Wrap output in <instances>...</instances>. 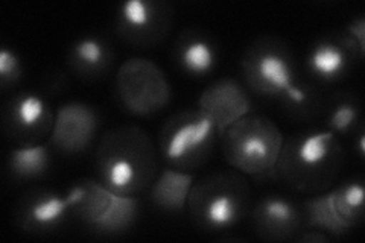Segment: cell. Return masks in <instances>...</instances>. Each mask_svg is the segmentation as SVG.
<instances>
[{"mask_svg": "<svg viewBox=\"0 0 365 243\" xmlns=\"http://www.w3.org/2000/svg\"><path fill=\"white\" fill-rule=\"evenodd\" d=\"M195 184L192 172L174 167L160 170L150 186V200L154 207L169 214H177L187 208L190 190Z\"/></svg>", "mask_w": 365, "mask_h": 243, "instance_id": "16", "label": "cell"}, {"mask_svg": "<svg viewBox=\"0 0 365 243\" xmlns=\"http://www.w3.org/2000/svg\"><path fill=\"white\" fill-rule=\"evenodd\" d=\"M353 46L346 38L344 43L334 40H319L307 55V68L323 83H334L344 76L350 63Z\"/></svg>", "mask_w": 365, "mask_h": 243, "instance_id": "17", "label": "cell"}, {"mask_svg": "<svg viewBox=\"0 0 365 243\" xmlns=\"http://www.w3.org/2000/svg\"><path fill=\"white\" fill-rule=\"evenodd\" d=\"M175 60L182 72L190 76H209L218 66V51L213 41L192 32L189 36H181L175 46Z\"/></svg>", "mask_w": 365, "mask_h": 243, "instance_id": "18", "label": "cell"}, {"mask_svg": "<svg viewBox=\"0 0 365 243\" xmlns=\"http://www.w3.org/2000/svg\"><path fill=\"white\" fill-rule=\"evenodd\" d=\"M21 61L16 51L9 48L0 49V81H2V87L16 84L21 78Z\"/></svg>", "mask_w": 365, "mask_h": 243, "instance_id": "22", "label": "cell"}, {"mask_svg": "<svg viewBox=\"0 0 365 243\" xmlns=\"http://www.w3.org/2000/svg\"><path fill=\"white\" fill-rule=\"evenodd\" d=\"M250 189L236 172H221L193 184L187 210L195 225L209 233L236 227L248 213Z\"/></svg>", "mask_w": 365, "mask_h": 243, "instance_id": "4", "label": "cell"}, {"mask_svg": "<svg viewBox=\"0 0 365 243\" xmlns=\"http://www.w3.org/2000/svg\"><path fill=\"white\" fill-rule=\"evenodd\" d=\"M96 175L116 193H142L157 175V150L151 138L135 126L108 131L96 149Z\"/></svg>", "mask_w": 365, "mask_h": 243, "instance_id": "1", "label": "cell"}, {"mask_svg": "<svg viewBox=\"0 0 365 243\" xmlns=\"http://www.w3.org/2000/svg\"><path fill=\"white\" fill-rule=\"evenodd\" d=\"M358 152L361 158L365 157V134L364 133H361L358 138Z\"/></svg>", "mask_w": 365, "mask_h": 243, "instance_id": "24", "label": "cell"}, {"mask_svg": "<svg viewBox=\"0 0 365 243\" xmlns=\"http://www.w3.org/2000/svg\"><path fill=\"white\" fill-rule=\"evenodd\" d=\"M51 149L43 143L20 145L9 152L8 169L16 180H38L51 167Z\"/></svg>", "mask_w": 365, "mask_h": 243, "instance_id": "20", "label": "cell"}, {"mask_svg": "<svg viewBox=\"0 0 365 243\" xmlns=\"http://www.w3.org/2000/svg\"><path fill=\"white\" fill-rule=\"evenodd\" d=\"M111 48L99 37L76 40L68 53V64L78 75L84 78L104 75L111 67Z\"/></svg>", "mask_w": 365, "mask_h": 243, "instance_id": "19", "label": "cell"}, {"mask_svg": "<svg viewBox=\"0 0 365 243\" xmlns=\"http://www.w3.org/2000/svg\"><path fill=\"white\" fill-rule=\"evenodd\" d=\"M242 71L248 88L260 96L284 98L299 84L289 51L271 38L251 46L244 55Z\"/></svg>", "mask_w": 365, "mask_h": 243, "instance_id": "9", "label": "cell"}, {"mask_svg": "<svg viewBox=\"0 0 365 243\" xmlns=\"http://www.w3.org/2000/svg\"><path fill=\"white\" fill-rule=\"evenodd\" d=\"M359 122V107L350 99H341L329 110L327 130L335 135L349 134Z\"/></svg>", "mask_w": 365, "mask_h": 243, "instance_id": "21", "label": "cell"}, {"mask_svg": "<svg viewBox=\"0 0 365 243\" xmlns=\"http://www.w3.org/2000/svg\"><path fill=\"white\" fill-rule=\"evenodd\" d=\"M67 196L72 202V214L101 236L122 234L131 229L139 217L137 196L113 192L98 180L73 184Z\"/></svg>", "mask_w": 365, "mask_h": 243, "instance_id": "5", "label": "cell"}, {"mask_svg": "<svg viewBox=\"0 0 365 243\" xmlns=\"http://www.w3.org/2000/svg\"><path fill=\"white\" fill-rule=\"evenodd\" d=\"M218 135L216 125L200 110L178 113L160 131V155L170 167L190 172L209 160Z\"/></svg>", "mask_w": 365, "mask_h": 243, "instance_id": "6", "label": "cell"}, {"mask_svg": "<svg viewBox=\"0 0 365 243\" xmlns=\"http://www.w3.org/2000/svg\"><path fill=\"white\" fill-rule=\"evenodd\" d=\"M347 40L358 51L359 58L364 56L365 52V19L358 17L353 20L347 26Z\"/></svg>", "mask_w": 365, "mask_h": 243, "instance_id": "23", "label": "cell"}, {"mask_svg": "<svg viewBox=\"0 0 365 243\" xmlns=\"http://www.w3.org/2000/svg\"><path fill=\"white\" fill-rule=\"evenodd\" d=\"M253 227L265 240H289L304 224L303 208L291 198L279 193H269L253 207Z\"/></svg>", "mask_w": 365, "mask_h": 243, "instance_id": "14", "label": "cell"}, {"mask_svg": "<svg viewBox=\"0 0 365 243\" xmlns=\"http://www.w3.org/2000/svg\"><path fill=\"white\" fill-rule=\"evenodd\" d=\"M116 96L120 107L145 118L162 111L170 100V86L165 72L146 58H130L116 75Z\"/></svg>", "mask_w": 365, "mask_h": 243, "instance_id": "7", "label": "cell"}, {"mask_svg": "<svg viewBox=\"0 0 365 243\" xmlns=\"http://www.w3.org/2000/svg\"><path fill=\"white\" fill-rule=\"evenodd\" d=\"M365 189L359 180H350L338 187L317 193L303 204L304 224L319 233L344 236L364 217Z\"/></svg>", "mask_w": 365, "mask_h": 243, "instance_id": "8", "label": "cell"}, {"mask_svg": "<svg viewBox=\"0 0 365 243\" xmlns=\"http://www.w3.org/2000/svg\"><path fill=\"white\" fill-rule=\"evenodd\" d=\"M55 113L44 96L25 91L11 99L4 110V126L8 135L23 145L38 143L40 138L51 135Z\"/></svg>", "mask_w": 365, "mask_h": 243, "instance_id": "11", "label": "cell"}, {"mask_svg": "<svg viewBox=\"0 0 365 243\" xmlns=\"http://www.w3.org/2000/svg\"><path fill=\"white\" fill-rule=\"evenodd\" d=\"M197 110L216 125L220 135L253 110L247 88L233 78H221L204 88Z\"/></svg>", "mask_w": 365, "mask_h": 243, "instance_id": "13", "label": "cell"}, {"mask_svg": "<svg viewBox=\"0 0 365 243\" xmlns=\"http://www.w3.org/2000/svg\"><path fill=\"white\" fill-rule=\"evenodd\" d=\"M342 161L338 135L329 130H315L284 138L276 172L291 187L318 193L330 187Z\"/></svg>", "mask_w": 365, "mask_h": 243, "instance_id": "2", "label": "cell"}, {"mask_svg": "<svg viewBox=\"0 0 365 243\" xmlns=\"http://www.w3.org/2000/svg\"><path fill=\"white\" fill-rule=\"evenodd\" d=\"M99 130V115L84 102H66L55 111L49 135L51 146L63 154H79L95 142Z\"/></svg>", "mask_w": 365, "mask_h": 243, "instance_id": "12", "label": "cell"}, {"mask_svg": "<svg viewBox=\"0 0 365 243\" xmlns=\"http://www.w3.org/2000/svg\"><path fill=\"white\" fill-rule=\"evenodd\" d=\"M170 26L168 4L153 0H127L118 11V31L135 46H153L162 41Z\"/></svg>", "mask_w": 365, "mask_h": 243, "instance_id": "10", "label": "cell"}, {"mask_svg": "<svg viewBox=\"0 0 365 243\" xmlns=\"http://www.w3.org/2000/svg\"><path fill=\"white\" fill-rule=\"evenodd\" d=\"M222 155L236 172L265 178L276 172L284 137L265 115L250 113L220 135Z\"/></svg>", "mask_w": 365, "mask_h": 243, "instance_id": "3", "label": "cell"}, {"mask_svg": "<svg viewBox=\"0 0 365 243\" xmlns=\"http://www.w3.org/2000/svg\"><path fill=\"white\" fill-rule=\"evenodd\" d=\"M72 213V204L67 195L53 192H34L19 205L17 219L23 229L32 233H48L66 221Z\"/></svg>", "mask_w": 365, "mask_h": 243, "instance_id": "15", "label": "cell"}]
</instances>
